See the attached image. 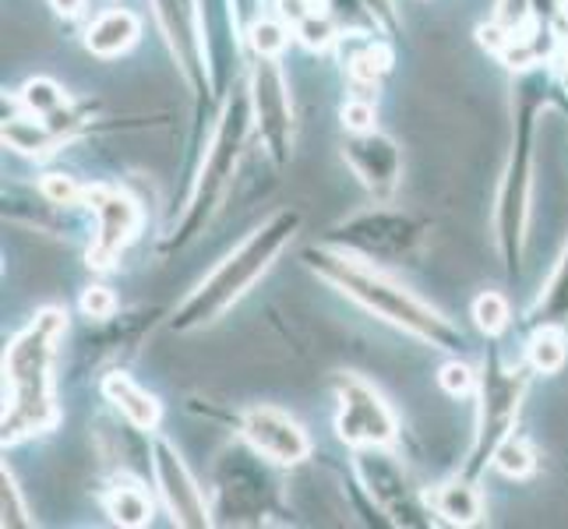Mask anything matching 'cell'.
Instances as JSON below:
<instances>
[{
  "instance_id": "cell-1",
  "label": "cell",
  "mask_w": 568,
  "mask_h": 529,
  "mask_svg": "<svg viewBox=\"0 0 568 529\" xmlns=\"http://www.w3.org/2000/svg\"><path fill=\"white\" fill-rule=\"evenodd\" d=\"M68 332V315L57 307L39 311L26 332H18L4 353V445L47 435L61 420L53 403L57 343Z\"/></svg>"
},
{
  "instance_id": "cell-2",
  "label": "cell",
  "mask_w": 568,
  "mask_h": 529,
  "mask_svg": "<svg viewBox=\"0 0 568 529\" xmlns=\"http://www.w3.org/2000/svg\"><path fill=\"white\" fill-rule=\"evenodd\" d=\"M304 262L311 272H318V279L332 283L336 289H343L349 301L364 304L367 311H375L378 318H385L388 325H396L409 336H417L438 349H459L463 346V332L442 318L435 307L424 304L420 297H414L409 289H403L399 283H392L388 276H382L378 268L364 265L361 258L346 251H332V247H311L304 254Z\"/></svg>"
},
{
  "instance_id": "cell-3",
  "label": "cell",
  "mask_w": 568,
  "mask_h": 529,
  "mask_svg": "<svg viewBox=\"0 0 568 529\" xmlns=\"http://www.w3.org/2000/svg\"><path fill=\"white\" fill-rule=\"evenodd\" d=\"M297 230H301V212L280 208L265 226L254 230L237 251H230L226 258L187 293V301L173 311L170 328L194 332V328L212 325L215 318H223L226 311L265 276L268 265L280 258L293 237H297Z\"/></svg>"
},
{
  "instance_id": "cell-4",
  "label": "cell",
  "mask_w": 568,
  "mask_h": 529,
  "mask_svg": "<svg viewBox=\"0 0 568 529\" xmlns=\"http://www.w3.org/2000/svg\"><path fill=\"white\" fill-rule=\"evenodd\" d=\"M254 124L251 113V92H233L230 103L220 116V128H215V139L209 145V160L199 173V184H194V194L187 202V212L181 226L173 230L170 237V251L187 247L199 233L212 223V215L220 212V205L226 202V191L233 184V173L241 166V155L247 149V134Z\"/></svg>"
},
{
  "instance_id": "cell-5",
  "label": "cell",
  "mask_w": 568,
  "mask_h": 529,
  "mask_svg": "<svg viewBox=\"0 0 568 529\" xmlns=\"http://www.w3.org/2000/svg\"><path fill=\"white\" fill-rule=\"evenodd\" d=\"M544 106V89L526 85L519 95L516 110V139L513 155H508L501 187H498V205H495V233L498 247L508 272L519 268L523 258V241H526V223H530V187H534V131H537V113Z\"/></svg>"
},
{
  "instance_id": "cell-6",
  "label": "cell",
  "mask_w": 568,
  "mask_h": 529,
  "mask_svg": "<svg viewBox=\"0 0 568 529\" xmlns=\"http://www.w3.org/2000/svg\"><path fill=\"white\" fill-rule=\"evenodd\" d=\"M526 396V367H505L491 360L484 367L480 385H477V399H480V414H477V435L474 448H469V462H466V477L474 480L487 462H495L498 448L513 438L519 409Z\"/></svg>"
},
{
  "instance_id": "cell-7",
  "label": "cell",
  "mask_w": 568,
  "mask_h": 529,
  "mask_svg": "<svg viewBox=\"0 0 568 529\" xmlns=\"http://www.w3.org/2000/svg\"><path fill=\"white\" fill-rule=\"evenodd\" d=\"M424 241V223H417L406 212H388V208H371L354 215L339 230H332L328 244L346 254H364V258H406L414 254Z\"/></svg>"
},
{
  "instance_id": "cell-8",
  "label": "cell",
  "mask_w": 568,
  "mask_h": 529,
  "mask_svg": "<svg viewBox=\"0 0 568 529\" xmlns=\"http://www.w3.org/2000/svg\"><path fill=\"white\" fill-rule=\"evenodd\" d=\"M357 474L367 487V495L375 498V505L396 526H430L427 495L424 498L417 495L406 469L396 462V456L385 452V445L357 448Z\"/></svg>"
},
{
  "instance_id": "cell-9",
  "label": "cell",
  "mask_w": 568,
  "mask_h": 529,
  "mask_svg": "<svg viewBox=\"0 0 568 529\" xmlns=\"http://www.w3.org/2000/svg\"><path fill=\"white\" fill-rule=\"evenodd\" d=\"M336 396H339V417L336 430L346 445L364 448V445H392L399 435V424L385 396L367 385L357 375H343L336 382Z\"/></svg>"
},
{
  "instance_id": "cell-10",
  "label": "cell",
  "mask_w": 568,
  "mask_h": 529,
  "mask_svg": "<svg viewBox=\"0 0 568 529\" xmlns=\"http://www.w3.org/2000/svg\"><path fill=\"white\" fill-rule=\"evenodd\" d=\"M247 92H251L254 128H258V139L265 142V152L276 163H286L293 145V103L276 57H258Z\"/></svg>"
},
{
  "instance_id": "cell-11",
  "label": "cell",
  "mask_w": 568,
  "mask_h": 529,
  "mask_svg": "<svg viewBox=\"0 0 568 529\" xmlns=\"http://www.w3.org/2000/svg\"><path fill=\"white\" fill-rule=\"evenodd\" d=\"M85 202L95 212V237L89 247V265L110 268L121 258V251L134 241V233H139L142 208L121 187H89Z\"/></svg>"
},
{
  "instance_id": "cell-12",
  "label": "cell",
  "mask_w": 568,
  "mask_h": 529,
  "mask_svg": "<svg viewBox=\"0 0 568 529\" xmlns=\"http://www.w3.org/2000/svg\"><path fill=\"white\" fill-rule=\"evenodd\" d=\"M241 435L254 452L276 466H297L311 456L307 430L276 406H251L241 417Z\"/></svg>"
},
{
  "instance_id": "cell-13",
  "label": "cell",
  "mask_w": 568,
  "mask_h": 529,
  "mask_svg": "<svg viewBox=\"0 0 568 529\" xmlns=\"http://www.w3.org/2000/svg\"><path fill=\"white\" fill-rule=\"evenodd\" d=\"M152 474H155V484H160V495H163V501L170 508L173 522L191 526V529H202V526L212 522L205 495L199 491V484H194L181 452L166 438L152 441Z\"/></svg>"
},
{
  "instance_id": "cell-14",
  "label": "cell",
  "mask_w": 568,
  "mask_h": 529,
  "mask_svg": "<svg viewBox=\"0 0 568 529\" xmlns=\"http://www.w3.org/2000/svg\"><path fill=\"white\" fill-rule=\"evenodd\" d=\"M343 160L349 163L357 181L375 194V199H388L399 187L403 176V152L399 145L382 131H349L343 142Z\"/></svg>"
},
{
  "instance_id": "cell-15",
  "label": "cell",
  "mask_w": 568,
  "mask_h": 529,
  "mask_svg": "<svg viewBox=\"0 0 568 529\" xmlns=\"http://www.w3.org/2000/svg\"><path fill=\"white\" fill-rule=\"evenodd\" d=\"M166 47L178 61L184 82L199 92L205 89V50H202V26H199V0H152Z\"/></svg>"
},
{
  "instance_id": "cell-16",
  "label": "cell",
  "mask_w": 568,
  "mask_h": 529,
  "mask_svg": "<svg viewBox=\"0 0 568 529\" xmlns=\"http://www.w3.org/2000/svg\"><path fill=\"white\" fill-rule=\"evenodd\" d=\"M427 505H430V512L448 526H477L484 519V498L469 477L438 484L435 491L427 495Z\"/></svg>"
},
{
  "instance_id": "cell-17",
  "label": "cell",
  "mask_w": 568,
  "mask_h": 529,
  "mask_svg": "<svg viewBox=\"0 0 568 529\" xmlns=\"http://www.w3.org/2000/svg\"><path fill=\"white\" fill-rule=\"evenodd\" d=\"M139 18H134L131 11H103L95 22L89 26L85 32V47L95 53V57H121L128 53L134 43H139Z\"/></svg>"
},
{
  "instance_id": "cell-18",
  "label": "cell",
  "mask_w": 568,
  "mask_h": 529,
  "mask_svg": "<svg viewBox=\"0 0 568 529\" xmlns=\"http://www.w3.org/2000/svg\"><path fill=\"white\" fill-rule=\"evenodd\" d=\"M103 391H106V399L116 409H121V414L139 430H155V427H160V417H163L160 414V399L149 396L145 388H139L128 375H121V370L103 378Z\"/></svg>"
},
{
  "instance_id": "cell-19",
  "label": "cell",
  "mask_w": 568,
  "mask_h": 529,
  "mask_svg": "<svg viewBox=\"0 0 568 529\" xmlns=\"http://www.w3.org/2000/svg\"><path fill=\"white\" fill-rule=\"evenodd\" d=\"M61 142H64L61 134H57L47 121H32V113L8 116L4 121V145L29 155V160H47V155L61 149Z\"/></svg>"
},
{
  "instance_id": "cell-20",
  "label": "cell",
  "mask_w": 568,
  "mask_h": 529,
  "mask_svg": "<svg viewBox=\"0 0 568 529\" xmlns=\"http://www.w3.org/2000/svg\"><path fill=\"white\" fill-rule=\"evenodd\" d=\"M103 505H106V516L116 526L139 529V526L152 522V501H149V495L142 491L139 484H116V487H110V495L103 498Z\"/></svg>"
},
{
  "instance_id": "cell-21",
  "label": "cell",
  "mask_w": 568,
  "mask_h": 529,
  "mask_svg": "<svg viewBox=\"0 0 568 529\" xmlns=\"http://www.w3.org/2000/svg\"><path fill=\"white\" fill-rule=\"evenodd\" d=\"M530 318H534L537 328L540 325H561V328H568V244H565V254L558 258V268H555L551 283L544 286L537 307L530 311Z\"/></svg>"
},
{
  "instance_id": "cell-22",
  "label": "cell",
  "mask_w": 568,
  "mask_h": 529,
  "mask_svg": "<svg viewBox=\"0 0 568 529\" xmlns=\"http://www.w3.org/2000/svg\"><path fill=\"white\" fill-rule=\"evenodd\" d=\"M526 357H530L537 375H555L568 360V332L561 325H540L530 346H526Z\"/></svg>"
},
{
  "instance_id": "cell-23",
  "label": "cell",
  "mask_w": 568,
  "mask_h": 529,
  "mask_svg": "<svg viewBox=\"0 0 568 529\" xmlns=\"http://www.w3.org/2000/svg\"><path fill=\"white\" fill-rule=\"evenodd\" d=\"M22 106L32 116H50L68 106V92L57 85L53 78H32V82H26V89H22Z\"/></svg>"
},
{
  "instance_id": "cell-24",
  "label": "cell",
  "mask_w": 568,
  "mask_h": 529,
  "mask_svg": "<svg viewBox=\"0 0 568 529\" xmlns=\"http://www.w3.org/2000/svg\"><path fill=\"white\" fill-rule=\"evenodd\" d=\"M495 466H498V474H505L508 480H523V477H530L534 469H537V456H534L530 445L513 435L498 448Z\"/></svg>"
},
{
  "instance_id": "cell-25",
  "label": "cell",
  "mask_w": 568,
  "mask_h": 529,
  "mask_svg": "<svg viewBox=\"0 0 568 529\" xmlns=\"http://www.w3.org/2000/svg\"><path fill=\"white\" fill-rule=\"evenodd\" d=\"M0 526H11V529H22V526H32L29 519V508L22 501V487L11 477V469L4 466V474H0Z\"/></svg>"
},
{
  "instance_id": "cell-26",
  "label": "cell",
  "mask_w": 568,
  "mask_h": 529,
  "mask_svg": "<svg viewBox=\"0 0 568 529\" xmlns=\"http://www.w3.org/2000/svg\"><path fill=\"white\" fill-rule=\"evenodd\" d=\"M474 322L480 332H487V336H498V332L513 322V307H508V301L501 297V293L487 289L474 301Z\"/></svg>"
},
{
  "instance_id": "cell-27",
  "label": "cell",
  "mask_w": 568,
  "mask_h": 529,
  "mask_svg": "<svg viewBox=\"0 0 568 529\" xmlns=\"http://www.w3.org/2000/svg\"><path fill=\"white\" fill-rule=\"evenodd\" d=\"M388 64H392V53L382 43H371L349 61V74H354L357 82H378V78L388 71Z\"/></svg>"
},
{
  "instance_id": "cell-28",
  "label": "cell",
  "mask_w": 568,
  "mask_h": 529,
  "mask_svg": "<svg viewBox=\"0 0 568 529\" xmlns=\"http://www.w3.org/2000/svg\"><path fill=\"white\" fill-rule=\"evenodd\" d=\"M286 39H290V32L280 22H265V18H262V22L251 26V47L258 57H280L283 47H286Z\"/></svg>"
},
{
  "instance_id": "cell-29",
  "label": "cell",
  "mask_w": 568,
  "mask_h": 529,
  "mask_svg": "<svg viewBox=\"0 0 568 529\" xmlns=\"http://www.w3.org/2000/svg\"><path fill=\"white\" fill-rule=\"evenodd\" d=\"M297 35H301V43H304V47H311V50H325V47H332V39H336V26H332L322 11H315V14L304 18V22L297 26Z\"/></svg>"
},
{
  "instance_id": "cell-30",
  "label": "cell",
  "mask_w": 568,
  "mask_h": 529,
  "mask_svg": "<svg viewBox=\"0 0 568 529\" xmlns=\"http://www.w3.org/2000/svg\"><path fill=\"white\" fill-rule=\"evenodd\" d=\"M530 18H534V0H498L495 22L513 35L526 32V22H530Z\"/></svg>"
},
{
  "instance_id": "cell-31",
  "label": "cell",
  "mask_w": 568,
  "mask_h": 529,
  "mask_svg": "<svg viewBox=\"0 0 568 529\" xmlns=\"http://www.w3.org/2000/svg\"><path fill=\"white\" fill-rule=\"evenodd\" d=\"M480 385V378L474 375V367L463 364V360H453L442 367V388L448 391V396H469Z\"/></svg>"
},
{
  "instance_id": "cell-32",
  "label": "cell",
  "mask_w": 568,
  "mask_h": 529,
  "mask_svg": "<svg viewBox=\"0 0 568 529\" xmlns=\"http://www.w3.org/2000/svg\"><path fill=\"white\" fill-rule=\"evenodd\" d=\"M43 194L53 205H74L78 199H85V191H78L71 184V176H64V173H50L43 181Z\"/></svg>"
},
{
  "instance_id": "cell-33",
  "label": "cell",
  "mask_w": 568,
  "mask_h": 529,
  "mask_svg": "<svg viewBox=\"0 0 568 529\" xmlns=\"http://www.w3.org/2000/svg\"><path fill=\"white\" fill-rule=\"evenodd\" d=\"M113 307H116V301H113V293L106 286H89L82 293V311L89 318H110Z\"/></svg>"
},
{
  "instance_id": "cell-34",
  "label": "cell",
  "mask_w": 568,
  "mask_h": 529,
  "mask_svg": "<svg viewBox=\"0 0 568 529\" xmlns=\"http://www.w3.org/2000/svg\"><path fill=\"white\" fill-rule=\"evenodd\" d=\"M343 124H346V131H371V128H375V106H371V103H349L343 110Z\"/></svg>"
},
{
  "instance_id": "cell-35",
  "label": "cell",
  "mask_w": 568,
  "mask_h": 529,
  "mask_svg": "<svg viewBox=\"0 0 568 529\" xmlns=\"http://www.w3.org/2000/svg\"><path fill=\"white\" fill-rule=\"evenodd\" d=\"M318 11V0H280V14L283 22H290L293 29H297L304 18H311Z\"/></svg>"
},
{
  "instance_id": "cell-36",
  "label": "cell",
  "mask_w": 568,
  "mask_h": 529,
  "mask_svg": "<svg viewBox=\"0 0 568 529\" xmlns=\"http://www.w3.org/2000/svg\"><path fill=\"white\" fill-rule=\"evenodd\" d=\"M53 8H57V14L74 18L78 11H82V0H53Z\"/></svg>"
},
{
  "instance_id": "cell-37",
  "label": "cell",
  "mask_w": 568,
  "mask_h": 529,
  "mask_svg": "<svg viewBox=\"0 0 568 529\" xmlns=\"http://www.w3.org/2000/svg\"><path fill=\"white\" fill-rule=\"evenodd\" d=\"M371 11H378L382 18H392V0H367Z\"/></svg>"
},
{
  "instance_id": "cell-38",
  "label": "cell",
  "mask_w": 568,
  "mask_h": 529,
  "mask_svg": "<svg viewBox=\"0 0 568 529\" xmlns=\"http://www.w3.org/2000/svg\"><path fill=\"white\" fill-rule=\"evenodd\" d=\"M565 61H568V53H565Z\"/></svg>"
}]
</instances>
